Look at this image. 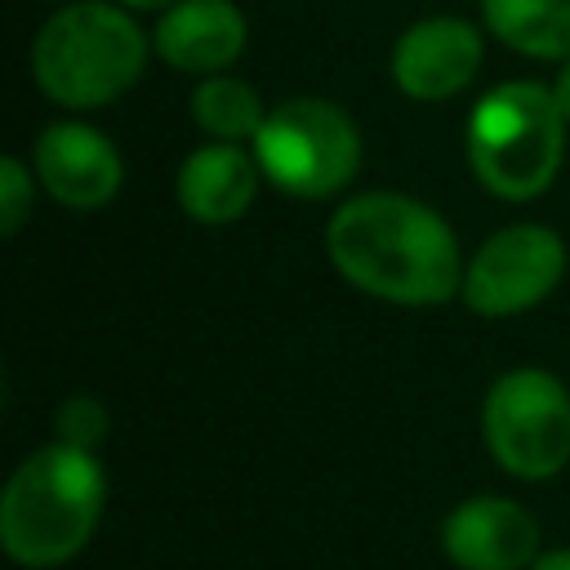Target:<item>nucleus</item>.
<instances>
[{
	"instance_id": "1",
	"label": "nucleus",
	"mask_w": 570,
	"mask_h": 570,
	"mask_svg": "<svg viewBox=\"0 0 570 570\" xmlns=\"http://www.w3.org/2000/svg\"><path fill=\"white\" fill-rule=\"evenodd\" d=\"M330 263L347 285L401 307H432L463 289L450 223L405 191H361L330 214Z\"/></svg>"
},
{
	"instance_id": "15",
	"label": "nucleus",
	"mask_w": 570,
	"mask_h": 570,
	"mask_svg": "<svg viewBox=\"0 0 570 570\" xmlns=\"http://www.w3.org/2000/svg\"><path fill=\"white\" fill-rule=\"evenodd\" d=\"M53 428H58V441L80 445V450H98V441L107 436V405L89 392L67 396L53 414Z\"/></svg>"
},
{
	"instance_id": "19",
	"label": "nucleus",
	"mask_w": 570,
	"mask_h": 570,
	"mask_svg": "<svg viewBox=\"0 0 570 570\" xmlns=\"http://www.w3.org/2000/svg\"><path fill=\"white\" fill-rule=\"evenodd\" d=\"M120 4H125V9H142V13H151V9L160 13V9H169L174 0H120Z\"/></svg>"
},
{
	"instance_id": "2",
	"label": "nucleus",
	"mask_w": 570,
	"mask_h": 570,
	"mask_svg": "<svg viewBox=\"0 0 570 570\" xmlns=\"http://www.w3.org/2000/svg\"><path fill=\"white\" fill-rule=\"evenodd\" d=\"M107 503V476L94 450L53 441L31 450L0 494V548L27 570L71 561Z\"/></svg>"
},
{
	"instance_id": "7",
	"label": "nucleus",
	"mask_w": 570,
	"mask_h": 570,
	"mask_svg": "<svg viewBox=\"0 0 570 570\" xmlns=\"http://www.w3.org/2000/svg\"><path fill=\"white\" fill-rule=\"evenodd\" d=\"M566 276V240L543 223H512L481 240L463 267V303L476 316H517Z\"/></svg>"
},
{
	"instance_id": "13",
	"label": "nucleus",
	"mask_w": 570,
	"mask_h": 570,
	"mask_svg": "<svg viewBox=\"0 0 570 570\" xmlns=\"http://www.w3.org/2000/svg\"><path fill=\"white\" fill-rule=\"evenodd\" d=\"M481 18L490 36L521 58H570V0H481Z\"/></svg>"
},
{
	"instance_id": "5",
	"label": "nucleus",
	"mask_w": 570,
	"mask_h": 570,
	"mask_svg": "<svg viewBox=\"0 0 570 570\" xmlns=\"http://www.w3.org/2000/svg\"><path fill=\"white\" fill-rule=\"evenodd\" d=\"M254 160L276 191L298 200H325L356 178L361 129L330 98H285L254 134Z\"/></svg>"
},
{
	"instance_id": "8",
	"label": "nucleus",
	"mask_w": 570,
	"mask_h": 570,
	"mask_svg": "<svg viewBox=\"0 0 570 570\" xmlns=\"http://www.w3.org/2000/svg\"><path fill=\"white\" fill-rule=\"evenodd\" d=\"M481 53H485L481 31L468 18L436 13V18H419L414 27H405L396 36L387 71H392V85L405 98L450 102L481 71Z\"/></svg>"
},
{
	"instance_id": "10",
	"label": "nucleus",
	"mask_w": 570,
	"mask_h": 570,
	"mask_svg": "<svg viewBox=\"0 0 570 570\" xmlns=\"http://www.w3.org/2000/svg\"><path fill=\"white\" fill-rule=\"evenodd\" d=\"M441 548L459 570H530L539 552V521L517 499L476 494L445 517Z\"/></svg>"
},
{
	"instance_id": "6",
	"label": "nucleus",
	"mask_w": 570,
	"mask_h": 570,
	"mask_svg": "<svg viewBox=\"0 0 570 570\" xmlns=\"http://www.w3.org/2000/svg\"><path fill=\"white\" fill-rule=\"evenodd\" d=\"M494 463L521 481H548L570 463V387L548 370H508L481 405Z\"/></svg>"
},
{
	"instance_id": "18",
	"label": "nucleus",
	"mask_w": 570,
	"mask_h": 570,
	"mask_svg": "<svg viewBox=\"0 0 570 570\" xmlns=\"http://www.w3.org/2000/svg\"><path fill=\"white\" fill-rule=\"evenodd\" d=\"M530 570H570V548H561V552H543V557H534V566Z\"/></svg>"
},
{
	"instance_id": "14",
	"label": "nucleus",
	"mask_w": 570,
	"mask_h": 570,
	"mask_svg": "<svg viewBox=\"0 0 570 570\" xmlns=\"http://www.w3.org/2000/svg\"><path fill=\"white\" fill-rule=\"evenodd\" d=\"M191 120L209 134V138H223V142H254V134L263 129L267 120V107L258 98V89L249 80H236V76H200V85L191 89Z\"/></svg>"
},
{
	"instance_id": "3",
	"label": "nucleus",
	"mask_w": 570,
	"mask_h": 570,
	"mask_svg": "<svg viewBox=\"0 0 570 570\" xmlns=\"http://www.w3.org/2000/svg\"><path fill=\"white\" fill-rule=\"evenodd\" d=\"M151 40L120 0H71L53 9L31 40L36 89L71 111H94L129 94L147 67Z\"/></svg>"
},
{
	"instance_id": "9",
	"label": "nucleus",
	"mask_w": 570,
	"mask_h": 570,
	"mask_svg": "<svg viewBox=\"0 0 570 570\" xmlns=\"http://www.w3.org/2000/svg\"><path fill=\"white\" fill-rule=\"evenodd\" d=\"M31 169L40 187L67 209H102L125 183L116 142L85 120L45 125L31 142Z\"/></svg>"
},
{
	"instance_id": "11",
	"label": "nucleus",
	"mask_w": 570,
	"mask_h": 570,
	"mask_svg": "<svg viewBox=\"0 0 570 570\" xmlns=\"http://www.w3.org/2000/svg\"><path fill=\"white\" fill-rule=\"evenodd\" d=\"M249 45V18L236 0H174L151 27V49L187 76L227 71Z\"/></svg>"
},
{
	"instance_id": "4",
	"label": "nucleus",
	"mask_w": 570,
	"mask_h": 570,
	"mask_svg": "<svg viewBox=\"0 0 570 570\" xmlns=\"http://www.w3.org/2000/svg\"><path fill=\"white\" fill-rule=\"evenodd\" d=\"M566 111L552 85L503 80L468 116L463 156L472 178L499 200H534L552 187L566 156Z\"/></svg>"
},
{
	"instance_id": "16",
	"label": "nucleus",
	"mask_w": 570,
	"mask_h": 570,
	"mask_svg": "<svg viewBox=\"0 0 570 570\" xmlns=\"http://www.w3.org/2000/svg\"><path fill=\"white\" fill-rule=\"evenodd\" d=\"M36 169H27L18 156H4L0 160V232L13 236L27 214H31V200H36Z\"/></svg>"
},
{
	"instance_id": "12",
	"label": "nucleus",
	"mask_w": 570,
	"mask_h": 570,
	"mask_svg": "<svg viewBox=\"0 0 570 570\" xmlns=\"http://www.w3.org/2000/svg\"><path fill=\"white\" fill-rule=\"evenodd\" d=\"M258 178H263V169L240 142L214 138L178 165L174 196L187 218H196L205 227H223V223H236L240 214H249V205L258 196Z\"/></svg>"
},
{
	"instance_id": "17",
	"label": "nucleus",
	"mask_w": 570,
	"mask_h": 570,
	"mask_svg": "<svg viewBox=\"0 0 570 570\" xmlns=\"http://www.w3.org/2000/svg\"><path fill=\"white\" fill-rule=\"evenodd\" d=\"M552 94H557V107H561V111H566V120H570V58H566V62H561V71H557Z\"/></svg>"
}]
</instances>
